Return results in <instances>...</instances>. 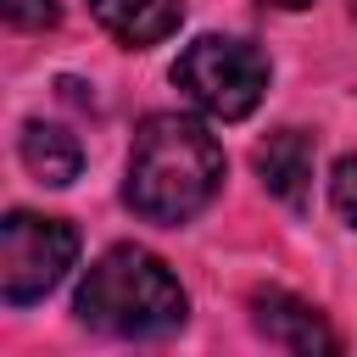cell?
Returning <instances> with one entry per match:
<instances>
[{"mask_svg": "<svg viewBox=\"0 0 357 357\" xmlns=\"http://www.w3.org/2000/svg\"><path fill=\"white\" fill-rule=\"evenodd\" d=\"M78 257V234L61 218H39V212H11L0 223V296L6 307H28L39 296H50L67 268Z\"/></svg>", "mask_w": 357, "mask_h": 357, "instance_id": "4", "label": "cell"}, {"mask_svg": "<svg viewBox=\"0 0 357 357\" xmlns=\"http://www.w3.org/2000/svg\"><path fill=\"white\" fill-rule=\"evenodd\" d=\"M329 201L340 212L346 229H357V156H340L335 162V178H329Z\"/></svg>", "mask_w": 357, "mask_h": 357, "instance_id": "9", "label": "cell"}, {"mask_svg": "<svg viewBox=\"0 0 357 357\" xmlns=\"http://www.w3.org/2000/svg\"><path fill=\"white\" fill-rule=\"evenodd\" d=\"M173 84L184 89V100L218 123H240L257 112L262 89H268V56L251 39L234 33H201L195 45H184V56L173 61Z\"/></svg>", "mask_w": 357, "mask_h": 357, "instance_id": "3", "label": "cell"}, {"mask_svg": "<svg viewBox=\"0 0 357 357\" xmlns=\"http://www.w3.org/2000/svg\"><path fill=\"white\" fill-rule=\"evenodd\" d=\"M89 11H95V22H100L117 45H128V50L162 45V39L178 28V17H184L178 0H89Z\"/></svg>", "mask_w": 357, "mask_h": 357, "instance_id": "7", "label": "cell"}, {"mask_svg": "<svg viewBox=\"0 0 357 357\" xmlns=\"http://www.w3.org/2000/svg\"><path fill=\"white\" fill-rule=\"evenodd\" d=\"M251 324H257V335H262L268 346H284V351H301V357H312V351H340V340H335V329L324 324V312H318L312 301L290 296V290H257V296H251Z\"/></svg>", "mask_w": 357, "mask_h": 357, "instance_id": "5", "label": "cell"}, {"mask_svg": "<svg viewBox=\"0 0 357 357\" xmlns=\"http://www.w3.org/2000/svg\"><path fill=\"white\" fill-rule=\"evenodd\" d=\"M262 6H279V11H301V6H312V0H262Z\"/></svg>", "mask_w": 357, "mask_h": 357, "instance_id": "11", "label": "cell"}, {"mask_svg": "<svg viewBox=\"0 0 357 357\" xmlns=\"http://www.w3.org/2000/svg\"><path fill=\"white\" fill-rule=\"evenodd\" d=\"M73 312L100 329V335H117V340H156V335H173L190 312L184 301V284L173 279V268L145 251V245H112L78 284V301Z\"/></svg>", "mask_w": 357, "mask_h": 357, "instance_id": "2", "label": "cell"}, {"mask_svg": "<svg viewBox=\"0 0 357 357\" xmlns=\"http://www.w3.org/2000/svg\"><path fill=\"white\" fill-rule=\"evenodd\" d=\"M56 17H61L56 0H6V22L11 28H33L39 33V28H56Z\"/></svg>", "mask_w": 357, "mask_h": 357, "instance_id": "10", "label": "cell"}, {"mask_svg": "<svg viewBox=\"0 0 357 357\" xmlns=\"http://www.w3.org/2000/svg\"><path fill=\"white\" fill-rule=\"evenodd\" d=\"M312 167H318V151L301 128H279L257 145V173L268 184V195H279L284 206H307L312 195Z\"/></svg>", "mask_w": 357, "mask_h": 357, "instance_id": "6", "label": "cell"}, {"mask_svg": "<svg viewBox=\"0 0 357 357\" xmlns=\"http://www.w3.org/2000/svg\"><path fill=\"white\" fill-rule=\"evenodd\" d=\"M223 145L212 139L206 123L178 117V112H156L139 123L134 145H128V206L145 223H190L212 206V195L223 190Z\"/></svg>", "mask_w": 357, "mask_h": 357, "instance_id": "1", "label": "cell"}, {"mask_svg": "<svg viewBox=\"0 0 357 357\" xmlns=\"http://www.w3.org/2000/svg\"><path fill=\"white\" fill-rule=\"evenodd\" d=\"M22 167L39 184H73L84 167V145L61 123H28L22 128Z\"/></svg>", "mask_w": 357, "mask_h": 357, "instance_id": "8", "label": "cell"}]
</instances>
